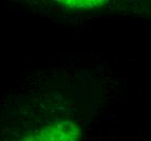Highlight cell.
<instances>
[{
    "instance_id": "6da1fadb",
    "label": "cell",
    "mask_w": 151,
    "mask_h": 141,
    "mask_svg": "<svg viewBox=\"0 0 151 141\" xmlns=\"http://www.w3.org/2000/svg\"><path fill=\"white\" fill-rule=\"evenodd\" d=\"M82 128L74 120H52L19 141H81Z\"/></svg>"
},
{
    "instance_id": "7a4b0ae2",
    "label": "cell",
    "mask_w": 151,
    "mask_h": 141,
    "mask_svg": "<svg viewBox=\"0 0 151 141\" xmlns=\"http://www.w3.org/2000/svg\"><path fill=\"white\" fill-rule=\"evenodd\" d=\"M59 4H62L66 8H73V9H81V8H85V9H89V8H95L98 6H101L102 4H106V1H59Z\"/></svg>"
}]
</instances>
